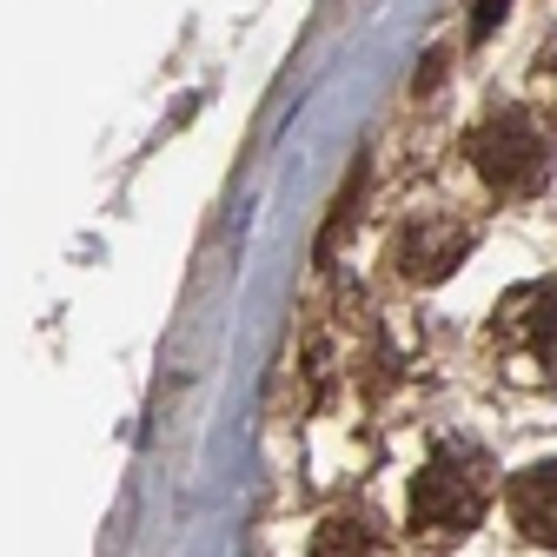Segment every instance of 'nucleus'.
Listing matches in <instances>:
<instances>
[{"instance_id": "1", "label": "nucleus", "mask_w": 557, "mask_h": 557, "mask_svg": "<svg viewBox=\"0 0 557 557\" xmlns=\"http://www.w3.org/2000/svg\"><path fill=\"white\" fill-rule=\"evenodd\" d=\"M484 505H492V458H484V445L438 438L411 478V531H425L432 544H451L484 518Z\"/></svg>"}, {"instance_id": "2", "label": "nucleus", "mask_w": 557, "mask_h": 557, "mask_svg": "<svg viewBox=\"0 0 557 557\" xmlns=\"http://www.w3.org/2000/svg\"><path fill=\"white\" fill-rule=\"evenodd\" d=\"M465 153H471L478 180L492 186V193L524 199V193H537V186L550 180V166H557V126H550L537 107H505V113H492V120L465 139Z\"/></svg>"}, {"instance_id": "3", "label": "nucleus", "mask_w": 557, "mask_h": 557, "mask_svg": "<svg viewBox=\"0 0 557 557\" xmlns=\"http://www.w3.org/2000/svg\"><path fill=\"white\" fill-rule=\"evenodd\" d=\"M492 352L518 385H557V278L505 293L492 312Z\"/></svg>"}, {"instance_id": "4", "label": "nucleus", "mask_w": 557, "mask_h": 557, "mask_svg": "<svg viewBox=\"0 0 557 557\" xmlns=\"http://www.w3.org/2000/svg\"><path fill=\"white\" fill-rule=\"evenodd\" d=\"M471 252V226L451 220V213H425L418 226L398 233V272L418 278V286H432V278H445L458 259Z\"/></svg>"}, {"instance_id": "5", "label": "nucleus", "mask_w": 557, "mask_h": 557, "mask_svg": "<svg viewBox=\"0 0 557 557\" xmlns=\"http://www.w3.org/2000/svg\"><path fill=\"white\" fill-rule=\"evenodd\" d=\"M505 511H511V524H518L524 544L557 550V458L524 465V471L505 484Z\"/></svg>"}, {"instance_id": "6", "label": "nucleus", "mask_w": 557, "mask_h": 557, "mask_svg": "<svg viewBox=\"0 0 557 557\" xmlns=\"http://www.w3.org/2000/svg\"><path fill=\"white\" fill-rule=\"evenodd\" d=\"M312 557H379L372 518H325L319 537H312Z\"/></svg>"}, {"instance_id": "7", "label": "nucleus", "mask_w": 557, "mask_h": 557, "mask_svg": "<svg viewBox=\"0 0 557 557\" xmlns=\"http://www.w3.org/2000/svg\"><path fill=\"white\" fill-rule=\"evenodd\" d=\"M498 14H505V0H478V21H471V27H478V34H484V27H492V21H498Z\"/></svg>"}]
</instances>
